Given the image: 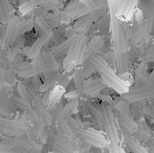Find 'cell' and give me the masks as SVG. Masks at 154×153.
<instances>
[{
	"mask_svg": "<svg viewBox=\"0 0 154 153\" xmlns=\"http://www.w3.org/2000/svg\"><path fill=\"white\" fill-rule=\"evenodd\" d=\"M117 122H119V124L123 127V130H125V132H127L131 134L134 133L138 128V124L130 116L119 115L117 117Z\"/></svg>",
	"mask_w": 154,
	"mask_h": 153,
	"instance_id": "cell-17",
	"label": "cell"
},
{
	"mask_svg": "<svg viewBox=\"0 0 154 153\" xmlns=\"http://www.w3.org/2000/svg\"><path fill=\"white\" fill-rule=\"evenodd\" d=\"M148 78H149V73H148V64L146 61H143L140 63L138 68L135 70V83L137 86L144 85V87L147 86L148 82Z\"/></svg>",
	"mask_w": 154,
	"mask_h": 153,
	"instance_id": "cell-14",
	"label": "cell"
},
{
	"mask_svg": "<svg viewBox=\"0 0 154 153\" xmlns=\"http://www.w3.org/2000/svg\"><path fill=\"white\" fill-rule=\"evenodd\" d=\"M91 153H92V152H91Z\"/></svg>",
	"mask_w": 154,
	"mask_h": 153,
	"instance_id": "cell-35",
	"label": "cell"
},
{
	"mask_svg": "<svg viewBox=\"0 0 154 153\" xmlns=\"http://www.w3.org/2000/svg\"><path fill=\"white\" fill-rule=\"evenodd\" d=\"M103 11L101 12H96V13H88L86 15H83L75 22L73 25V29L75 32H84L88 29H89L90 26L93 25L95 22H97L102 15Z\"/></svg>",
	"mask_w": 154,
	"mask_h": 153,
	"instance_id": "cell-6",
	"label": "cell"
},
{
	"mask_svg": "<svg viewBox=\"0 0 154 153\" xmlns=\"http://www.w3.org/2000/svg\"><path fill=\"white\" fill-rule=\"evenodd\" d=\"M104 43H105V40L103 39L102 36L96 35V36L92 37L88 43V49H87V51H86V54L84 57V61L88 60L91 56L97 55L98 53H100V51L102 50V49L104 47Z\"/></svg>",
	"mask_w": 154,
	"mask_h": 153,
	"instance_id": "cell-9",
	"label": "cell"
},
{
	"mask_svg": "<svg viewBox=\"0 0 154 153\" xmlns=\"http://www.w3.org/2000/svg\"><path fill=\"white\" fill-rule=\"evenodd\" d=\"M78 111V103L76 101H71L63 109V119L68 120L69 118H71V116Z\"/></svg>",
	"mask_w": 154,
	"mask_h": 153,
	"instance_id": "cell-22",
	"label": "cell"
},
{
	"mask_svg": "<svg viewBox=\"0 0 154 153\" xmlns=\"http://www.w3.org/2000/svg\"><path fill=\"white\" fill-rule=\"evenodd\" d=\"M23 60H22V57L20 55H17L12 61V64H11V69H14V70H18V69L20 68V66L22 65L23 63Z\"/></svg>",
	"mask_w": 154,
	"mask_h": 153,
	"instance_id": "cell-29",
	"label": "cell"
},
{
	"mask_svg": "<svg viewBox=\"0 0 154 153\" xmlns=\"http://www.w3.org/2000/svg\"><path fill=\"white\" fill-rule=\"evenodd\" d=\"M123 131H124V140H125V146L130 151H134V153H149L144 147H143L140 144L139 141L134 137V135L125 132V130Z\"/></svg>",
	"mask_w": 154,
	"mask_h": 153,
	"instance_id": "cell-12",
	"label": "cell"
},
{
	"mask_svg": "<svg viewBox=\"0 0 154 153\" xmlns=\"http://www.w3.org/2000/svg\"><path fill=\"white\" fill-rule=\"evenodd\" d=\"M88 60L96 69V71H97L101 76L104 84L112 87L120 94L126 93V85L119 79V78L113 72V70H111L107 63L100 56L93 55Z\"/></svg>",
	"mask_w": 154,
	"mask_h": 153,
	"instance_id": "cell-1",
	"label": "cell"
},
{
	"mask_svg": "<svg viewBox=\"0 0 154 153\" xmlns=\"http://www.w3.org/2000/svg\"><path fill=\"white\" fill-rule=\"evenodd\" d=\"M53 148L58 153H73L74 151L71 141L60 134L54 138Z\"/></svg>",
	"mask_w": 154,
	"mask_h": 153,
	"instance_id": "cell-11",
	"label": "cell"
},
{
	"mask_svg": "<svg viewBox=\"0 0 154 153\" xmlns=\"http://www.w3.org/2000/svg\"><path fill=\"white\" fill-rule=\"evenodd\" d=\"M109 9V31L112 38L113 50H118L121 52H127L123 41V27L117 16V8L112 0H108Z\"/></svg>",
	"mask_w": 154,
	"mask_h": 153,
	"instance_id": "cell-2",
	"label": "cell"
},
{
	"mask_svg": "<svg viewBox=\"0 0 154 153\" xmlns=\"http://www.w3.org/2000/svg\"><path fill=\"white\" fill-rule=\"evenodd\" d=\"M124 99L128 103H138L154 99V88L152 87H139L130 89L124 95Z\"/></svg>",
	"mask_w": 154,
	"mask_h": 153,
	"instance_id": "cell-4",
	"label": "cell"
},
{
	"mask_svg": "<svg viewBox=\"0 0 154 153\" xmlns=\"http://www.w3.org/2000/svg\"><path fill=\"white\" fill-rule=\"evenodd\" d=\"M115 107L118 111L119 115H125V116H130V106H129V103L127 101H125V99L117 101L115 104Z\"/></svg>",
	"mask_w": 154,
	"mask_h": 153,
	"instance_id": "cell-21",
	"label": "cell"
},
{
	"mask_svg": "<svg viewBox=\"0 0 154 153\" xmlns=\"http://www.w3.org/2000/svg\"><path fill=\"white\" fill-rule=\"evenodd\" d=\"M78 47H79V35H77L76 39L72 42L66 58L64 59L63 61V66L66 69V71H69L72 69V65L75 63L76 56H77V51H78Z\"/></svg>",
	"mask_w": 154,
	"mask_h": 153,
	"instance_id": "cell-13",
	"label": "cell"
},
{
	"mask_svg": "<svg viewBox=\"0 0 154 153\" xmlns=\"http://www.w3.org/2000/svg\"><path fill=\"white\" fill-rule=\"evenodd\" d=\"M134 137L138 141H149L152 138V134L148 128L141 127L137 128V130L134 133Z\"/></svg>",
	"mask_w": 154,
	"mask_h": 153,
	"instance_id": "cell-23",
	"label": "cell"
},
{
	"mask_svg": "<svg viewBox=\"0 0 154 153\" xmlns=\"http://www.w3.org/2000/svg\"><path fill=\"white\" fill-rule=\"evenodd\" d=\"M143 25L148 32V33H152L154 28V0H152L147 8L145 21L143 22Z\"/></svg>",
	"mask_w": 154,
	"mask_h": 153,
	"instance_id": "cell-18",
	"label": "cell"
},
{
	"mask_svg": "<svg viewBox=\"0 0 154 153\" xmlns=\"http://www.w3.org/2000/svg\"><path fill=\"white\" fill-rule=\"evenodd\" d=\"M77 134L79 136L80 140L86 142L90 146H93L98 149H103L107 145L106 140L104 138V136L100 133L94 132L91 130L81 129L78 132Z\"/></svg>",
	"mask_w": 154,
	"mask_h": 153,
	"instance_id": "cell-5",
	"label": "cell"
},
{
	"mask_svg": "<svg viewBox=\"0 0 154 153\" xmlns=\"http://www.w3.org/2000/svg\"><path fill=\"white\" fill-rule=\"evenodd\" d=\"M85 76L82 72L81 69H76L73 74V80L75 83V86L77 87L78 90H81L83 89L84 84H85Z\"/></svg>",
	"mask_w": 154,
	"mask_h": 153,
	"instance_id": "cell-20",
	"label": "cell"
},
{
	"mask_svg": "<svg viewBox=\"0 0 154 153\" xmlns=\"http://www.w3.org/2000/svg\"><path fill=\"white\" fill-rule=\"evenodd\" d=\"M144 116L154 124V106H145L143 109Z\"/></svg>",
	"mask_w": 154,
	"mask_h": 153,
	"instance_id": "cell-28",
	"label": "cell"
},
{
	"mask_svg": "<svg viewBox=\"0 0 154 153\" xmlns=\"http://www.w3.org/2000/svg\"><path fill=\"white\" fill-rule=\"evenodd\" d=\"M76 37H77V35H73L71 37H69L65 41H63L61 43H60L59 45H56V46L52 47L51 50V51L54 55V57L57 58V57L62 56L63 54L68 53V51H69V50L72 42L76 39Z\"/></svg>",
	"mask_w": 154,
	"mask_h": 153,
	"instance_id": "cell-15",
	"label": "cell"
},
{
	"mask_svg": "<svg viewBox=\"0 0 154 153\" xmlns=\"http://www.w3.org/2000/svg\"><path fill=\"white\" fill-rule=\"evenodd\" d=\"M8 63H9V61H8L7 55L0 51V66L8 65Z\"/></svg>",
	"mask_w": 154,
	"mask_h": 153,
	"instance_id": "cell-32",
	"label": "cell"
},
{
	"mask_svg": "<svg viewBox=\"0 0 154 153\" xmlns=\"http://www.w3.org/2000/svg\"><path fill=\"white\" fill-rule=\"evenodd\" d=\"M103 115H104V129L106 132L109 143V151L110 153H123V151L120 149L118 143V131L116 126V120L115 118L113 110L109 105L104 106L103 108Z\"/></svg>",
	"mask_w": 154,
	"mask_h": 153,
	"instance_id": "cell-3",
	"label": "cell"
},
{
	"mask_svg": "<svg viewBox=\"0 0 154 153\" xmlns=\"http://www.w3.org/2000/svg\"><path fill=\"white\" fill-rule=\"evenodd\" d=\"M145 55L148 59H151V60H154V43L152 44L146 50L145 52Z\"/></svg>",
	"mask_w": 154,
	"mask_h": 153,
	"instance_id": "cell-31",
	"label": "cell"
},
{
	"mask_svg": "<svg viewBox=\"0 0 154 153\" xmlns=\"http://www.w3.org/2000/svg\"><path fill=\"white\" fill-rule=\"evenodd\" d=\"M129 56L127 52L113 50V65L116 72L124 74L129 68Z\"/></svg>",
	"mask_w": 154,
	"mask_h": 153,
	"instance_id": "cell-8",
	"label": "cell"
},
{
	"mask_svg": "<svg viewBox=\"0 0 154 153\" xmlns=\"http://www.w3.org/2000/svg\"><path fill=\"white\" fill-rule=\"evenodd\" d=\"M33 27H34V22L32 20H28V21L20 23L18 26V36L31 32Z\"/></svg>",
	"mask_w": 154,
	"mask_h": 153,
	"instance_id": "cell-24",
	"label": "cell"
},
{
	"mask_svg": "<svg viewBox=\"0 0 154 153\" xmlns=\"http://www.w3.org/2000/svg\"><path fill=\"white\" fill-rule=\"evenodd\" d=\"M147 86H148V87H153L154 88V69L149 74Z\"/></svg>",
	"mask_w": 154,
	"mask_h": 153,
	"instance_id": "cell-33",
	"label": "cell"
},
{
	"mask_svg": "<svg viewBox=\"0 0 154 153\" xmlns=\"http://www.w3.org/2000/svg\"><path fill=\"white\" fill-rule=\"evenodd\" d=\"M49 26L51 28H53V27H58L60 26V23H61V18L57 14H51L48 16V18L46 19Z\"/></svg>",
	"mask_w": 154,
	"mask_h": 153,
	"instance_id": "cell-26",
	"label": "cell"
},
{
	"mask_svg": "<svg viewBox=\"0 0 154 153\" xmlns=\"http://www.w3.org/2000/svg\"><path fill=\"white\" fill-rule=\"evenodd\" d=\"M97 98H99L102 102H105V103H107L109 106H110V104H112L113 103V98L111 97V96H107V95H98L97 96Z\"/></svg>",
	"mask_w": 154,
	"mask_h": 153,
	"instance_id": "cell-30",
	"label": "cell"
},
{
	"mask_svg": "<svg viewBox=\"0 0 154 153\" xmlns=\"http://www.w3.org/2000/svg\"><path fill=\"white\" fill-rule=\"evenodd\" d=\"M69 81H70V78H69V76L67 74V73H64V74H61L60 76H58V78H57V83L61 86L62 87H67L68 85L69 84Z\"/></svg>",
	"mask_w": 154,
	"mask_h": 153,
	"instance_id": "cell-27",
	"label": "cell"
},
{
	"mask_svg": "<svg viewBox=\"0 0 154 153\" xmlns=\"http://www.w3.org/2000/svg\"><path fill=\"white\" fill-rule=\"evenodd\" d=\"M86 6L88 13H96L103 11L108 6V0H80Z\"/></svg>",
	"mask_w": 154,
	"mask_h": 153,
	"instance_id": "cell-16",
	"label": "cell"
},
{
	"mask_svg": "<svg viewBox=\"0 0 154 153\" xmlns=\"http://www.w3.org/2000/svg\"><path fill=\"white\" fill-rule=\"evenodd\" d=\"M87 14H88V11L87 10L86 6L80 1H76L73 3H69L65 11L62 13L61 19L79 18L83 15H86Z\"/></svg>",
	"mask_w": 154,
	"mask_h": 153,
	"instance_id": "cell-7",
	"label": "cell"
},
{
	"mask_svg": "<svg viewBox=\"0 0 154 153\" xmlns=\"http://www.w3.org/2000/svg\"><path fill=\"white\" fill-rule=\"evenodd\" d=\"M105 88V84L97 79H89L85 81L82 92L83 95L89 96L91 97H97L100 95L101 91Z\"/></svg>",
	"mask_w": 154,
	"mask_h": 153,
	"instance_id": "cell-10",
	"label": "cell"
},
{
	"mask_svg": "<svg viewBox=\"0 0 154 153\" xmlns=\"http://www.w3.org/2000/svg\"><path fill=\"white\" fill-rule=\"evenodd\" d=\"M74 151L76 153H91V146L86 142L79 140L76 143Z\"/></svg>",
	"mask_w": 154,
	"mask_h": 153,
	"instance_id": "cell-25",
	"label": "cell"
},
{
	"mask_svg": "<svg viewBox=\"0 0 154 153\" xmlns=\"http://www.w3.org/2000/svg\"><path fill=\"white\" fill-rule=\"evenodd\" d=\"M153 39H154V34H153Z\"/></svg>",
	"mask_w": 154,
	"mask_h": 153,
	"instance_id": "cell-34",
	"label": "cell"
},
{
	"mask_svg": "<svg viewBox=\"0 0 154 153\" xmlns=\"http://www.w3.org/2000/svg\"><path fill=\"white\" fill-rule=\"evenodd\" d=\"M137 0H123L119 9L117 10V16L118 15H127L132 9H134V5Z\"/></svg>",
	"mask_w": 154,
	"mask_h": 153,
	"instance_id": "cell-19",
	"label": "cell"
}]
</instances>
